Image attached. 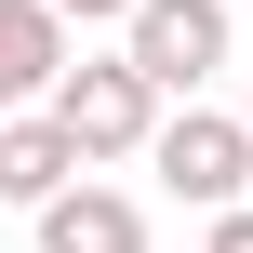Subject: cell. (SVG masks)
I'll use <instances>...</instances> for the list:
<instances>
[{"label":"cell","instance_id":"obj_6","mask_svg":"<svg viewBox=\"0 0 253 253\" xmlns=\"http://www.w3.org/2000/svg\"><path fill=\"white\" fill-rule=\"evenodd\" d=\"M53 187H80V147L53 133V107H13V120H0V200H27V213H40Z\"/></svg>","mask_w":253,"mask_h":253},{"label":"cell","instance_id":"obj_4","mask_svg":"<svg viewBox=\"0 0 253 253\" xmlns=\"http://www.w3.org/2000/svg\"><path fill=\"white\" fill-rule=\"evenodd\" d=\"M40 253H147V200L80 173V187H53V200H40Z\"/></svg>","mask_w":253,"mask_h":253},{"label":"cell","instance_id":"obj_8","mask_svg":"<svg viewBox=\"0 0 253 253\" xmlns=\"http://www.w3.org/2000/svg\"><path fill=\"white\" fill-rule=\"evenodd\" d=\"M53 13H80V27H120V13H133V0H53Z\"/></svg>","mask_w":253,"mask_h":253},{"label":"cell","instance_id":"obj_2","mask_svg":"<svg viewBox=\"0 0 253 253\" xmlns=\"http://www.w3.org/2000/svg\"><path fill=\"white\" fill-rule=\"evenodd\" d=\"M147 173H160L173 200L227 213V200H253V133L227 120V107H160V133H147Z\"/></svg>","mask_w":253,"mask_h":253},{"label":"cell","instance_id":"obj_7","mask_svg":"<svg viewBox=\"0 0 253 253\" xmlns=\"http://www.w3.org/2000/svg\"><path fill=\"white\" fill-rule=\"evenodd\" d=\"M200 253H253V200H227V213H213V240Z\"/></svg>","mask_w":253,"mask_h":253},{"label":"cell","instance_id":"obj_1","mask_svg":"<svg viewBox=\"0 0 253 253\" xmlns=\"http://www.w3.org/2000/svg\"><path fill=\"white\" fill-rule=\"evenodd\" d=\"M120 67L173 107V93H200L213 67H227V0H133L120 13Z\"/></svg>","mask_w":253,"mask_h":253},{"label":"cell","instance_id":"obj_3","mask_svg":"<svg viewBox=\"0 0 253 253\" xmlns=\"http://www.w3.org/2000/svg\"><path fill=\"white\" fill-rule=\"evenodd\" d=\"M53 133L80 147V173H93V160H147V133H160V93H147L120 53H107V67H67V80H53Z\"/></svg>","mask_w":253,"mask_h":253},{"label":"cell","instance_id":"obj_5","mask_svg":"<svg viewBox=\"0 0 253 253\" xmlns=\"http://www.w3.org/2000/svg\"><path fill=\"white\" fill-rule=\"evenodd\" d=\"M53 80H67V13L53 0H0V120L53 107Z\"/></svg>","mask_w":253,"mask_h":253},{"label":"cell","instance_id":"obj_9","mask_svg":"<svg viewBox=\"0 0 253 253\" xmlns=\"http://www.w3.org/2000/svg\"><path fill=\"white\" fill-rule=\"evenodd\" d=\"M240 133H253V93H240Z\"/></svg>","mask_w":253,"mask_h":253}]
</instances>
